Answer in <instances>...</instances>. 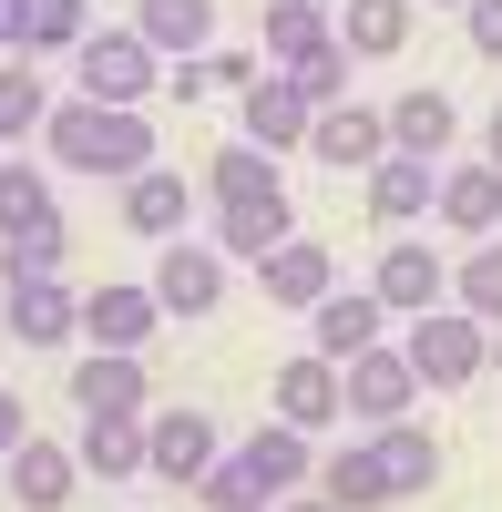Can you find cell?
<instances>
[{"label": "cell", "mask_w": 502, "mask_h": 512, "mask_svg": "<svg viewBox=\"0 0 502 512\" xmlns=\"http://www.w3.org/2000/svg\"><path fill=\"white\" fill-rule=\"evenodd\" d=\"M41 154L72 164V175L134 185L144 164H154V113H144V103H93V93H72V103H52V123H41Z\"/></svg>", "instance_id": "1"}, {"label": "cell", "mask_w": 502, "mask_h": 512, "mask_svg": "<svg viewBox=\"0 0 502 512\" xmlns=\"http://www.w3.org/2000/svg\"><path fill=\"white\" fill-rule=\"evenodd\" d=\"M400 349H410V369H421V390H472L482 359H492V328L472 308H421L400 328Z\"/></svg>", "instance_id": "2"}, {"label": "cell", "mask_w": 502, "mask_h": 512, "mask_svg": "<svg viewBox=\"0 0 502 512\" xmlns=\"http://www.w3.org/2000/svg\"><path fill=\"white\" fill-rule=\"evenodd\" d=\"M72 82H82L93 103H154V93H164V52L123 21V31H93V41L72 52Z\"/></svg>", "instance_id": "3"}, {"label": "cell", "mask_w": 502, "mask_h": 512, "mask_svg": "<svg viewBox=\"0 0 502 512\" xmlns=\"http://www.w3.org/2000/svg\"><path fill=\"white\" fill-rule=\"evenodd\" d=\"M339 400H349V420H369V431H380V420H410L421 410V369H410L400 338H380V349H359L339 369Z\"/></svg>", "instance_id": "4"}, {"label": "cell", "mask_w": 502, "mask_h": 512, "mask_svg": "<svg viewBox=\"0 0 502 512\" xmlns=\"http://www.w3.org/2000/svg\"><path fill=\"white\" fill-rule=\"evenodd\" d=\"M216 420L205 410H144V472L154 482H175V492H195L205 472H216Z\"/></svg>", "instance_id": "5"}, {"label": "cell", "mask_w": 502, "mask_h": 512, "mask_svg": "<svg viewBox=\"0 0 502 512\" xmlns=\"http://www.w3.org/2000/svg\"><path fill=\"white\" fill-rule=\"evenodd\" d=\"M144 287L164 297V318H216V297H226V246H195V236L154 246V277H144Z\"/></svg>", "instance_id": "6"}, {"label": "cell", "mask_w": 502, "mask_h": 512, "mask_svg": "<svg viewBox=\"0 0 502 512\" xmlns=\"http://www.w3.org/2000/svg\"><path fill=\"white\" fill-rule=\"evenodd\" d=\"M236 123H246V144H267V154H308V123H318V103H308L287 72H257V82L236 93Z\"/></svg>", "instance_id": "7"}, {"label": "cell", "mask_w": 502, "mask_h": 512, "mask_svg": "<svg viewBox=\"0 0 502 512\" xmlns=\"http://www.w3.org/2000/svg\"><path fill=\"white\" fill-rule=\"evenodd\" d=\"M380 328H390V308H380V287H328L318 308H308V349L349 369L359 349H380Z\"/></svg>", "instance_id": "8"}, {"label": "cell", "mask_w": 502, "mask_h": 512, "mask_svg": "<svg viewBox=\"0 0 502 512\" xmlns=\"http://www.w3.org/2000/svg\"><path fill=\"white\" fill-rule=\"evenodd\" d=\"M431 205H441V164H421V154H380V164H369V226L410 236Z\"/></svg>", "instance_id": "9"}, {"label": "cell", "mask_w": 502, "mask_h": 512, "mask_svg": "<svg viewBox=\"0 0 502 512\" xmlns=\"http://www.w3.org/2000/svg\"><path fill=\"white\" fill-rule=\"evenodd\" d=\"M369 287H380L390 318L451 308V267H441V246H421V236H410V246H380V277H369Z\"/></svg>", "instance_id": "10"}, {"label": "cell", "mask_w": 502, "mask_h": 512, "mask_svg": "<svg viewBox=\"0 0 502 512\" xmlns=\"http://www.w3.org/2000/svg\"><path fill=\"white\" fill-rule=\"evenodd\" d=\"M0 318H11L21 349H62V338H82V287H62V277H21L11 297H0Z\"/></svg>", "instance_id": "11"}, {"label": "cell", "mask_w": 502, "mask_h": 512, "mask_svg": "<svg viewBox=\"0 0 502 512\" xmlns=\"http://www.w3.org/2000/svg\"><path fill=\"white\" fill-rule=\"evenodd\" d=\"M72 410H154V379H144V349H82L72 359Z\"/></svg>", "instance_id": "12"}, {"label": "cell", "mask_w": 502, "mask_h": 512, "mask_svg": "<svg viewBox=\"0 0 502 512\" xmlns=\"http://www.w3.org/2000/svg\"><path fill=\"white\" fill-rule=\"evenodd\" d=\"M267 400H277V420H298L308 441H318V431H339V410H349V400H339V359L298 349V359L277 369V390H267Z\"/></svg>", "instance_id": "13"}, {"label": "cell", "mask_w": 502, "mask_h": 512, "mask_svg": "<svg viewBox=\"0 0 502 512\" xmlns=\"http://www.w3.org/2000/svg\"><path fill=\"white\" fill-rule=\"evenodd\" d=\"M451 134H462V103L441 82H410L390 103V154H421V164H451Z\"/></svg>", "instance_id": "14"}, {"label": "cell", "mask_w": 502, "mask_h": 512, "mask_svg": "<svg viewBox=\"0 0 502 512\" xmlns=\"http://www.w3.org/2000/svg\"><path fill=\"white\" fill-rule=\"evenodd\" d=\"M185 216H195V185L175 175V164H144V175L123 185V226H134L144 246H175V236H185Z\"/></svg>", "instance_id": "15"}, {"label": "cell", "mask_w": 502, "mask_h": 512, "mask_svg": "<svg viewBox=\"0 0 502 512\" xmlns=\"http://www.w3.org/2000/svg\"><path fill=\"white\" fill-rule=\"evenodd\" d=\"M431 216L451 226V236H502V164H441V205Z\"/></svg>", "instance_id": "16"}, {"label": "cell", "mask_w": 502, "mask_h": 512, "mask_svg": "<svg viewBox=\"0 0 502 512\" xmlns=\"http://www.w3.org/2000/svg\"><path fill=\"white\" fill-rule=\"evenodd\" d=\"M154 328H164L154 287H93V297H82V338H93V349H144Z\"/></svg>", "instance_id": "17"}, {"label": "cell", "mask_w": 502, "mask_h": 512, "mask_svg": "<svg viewBox=\"0 0 502 512\" xmlns=\"http://www.w3.org/2000/svg\"><path fill=\"white\" fill-rule=\"evenodd\" d=\"M257 287L277 297V308H298V318H308L318 297L339 287V256H328V246H308V236H287L277 256H257Z\"/></svg>", "instance_id": "18"}, {"label": "cell", "mask_w": 502, "mask_h": 512, "mask_svg": "<svg viewBox=\"0 0 502 512\" xmlns=\"http://www.w3.org/2000/svg\"><path fill=\"white\" fill-rule=\"evenodd\" d=\"M318 41H339V11H328V0H267V21H257V62L267 72L308 62Z\"/></svg>", "instance_id": "19"}, {"label": "cell", "mask_w": 502, "mask_h": 512, "mask_svg": "<svg viewBox=\"0 0 502 512\" xmlns=\"http://www.w3.org/2000/svg\"><path fill=\"white\" fill-rule=\"evenodd\" d=\"M308 154H318V164H359V175H369V164L390 154V113H369V103H328V113L308 123Z\"/></svg>", "instance_id": "20"}, {"label": "cell", "mask_w": 502, "mask_h": 512, "mask_svg": "<svg viewBox=\"0 0 502 512\" xmlns=\"http://www.w3.org/2000/svg\"><path fill=\"white\" fill-rule=\"evenodd\" d=\"M72 451H82L93 482H144V410H93Z\"/></svg>", "instance_id": "21"}, {"label": "cell", "mask_w": 502, "mask_h": 512, "mask_svg": "<svg viewBox=\"0 0 502 512\" xmlns=\"http://www.w3.org/2000/svg\"><path fill=\"white\" fill-rule=\"evenodd\" d=\"M72 482H82V451H72V441H21V451H11V502H21V512H62Z\"/></svg>", "instance_id": "22"}, {"label": "cell", "mask_w": 502, "mask_h": 512, "mask_svg": "<svg viewBox=\"0 0 502 512\" xmlns=\"http://www.w3.org/2000/svg\"><path fill=\"white\" fill-rule=\"evenodd\" d=\"M369 451H380V472H390V502H410V492L441 482V441L421 431V410H410V420H380V431H369Z\"/></svg>", "instance_id": "23"}, {"label": "cell", "mask_w": 502, "mask_h": 512, "mask_svg": "<svg viewBox=\"0 0 502 512\" xmlns=\"http://www.w3.org/2000/svg\"><path fill=\"white\" fill-rule=\"evenodd\" d=\"M236 451H246V461H257V472H267V492H277V502L318 482V441L298 431V420H257V431H246Z\"/></svg>", "instance_id": "24"}, {"label": "cell", "mask_w": 502, "mask_h": 512, "mask_svg": "<svg viewBox=\"0 0 502 512\" xmlns=\"http://www.w3.org/2000/svg\"><path fill=\"white\" fill-rule=\"evenodd\" d=\"M287 236H298V216H287V185H277V195H246V205H216V246L246 256V267H257V256H277Z\"/></svg>", "instance_id": "25"}, {"label": "cell", "mask_w": 502, "mask_h": 512, "mask_svg": "<svg viewBox=\"0 0 502 512\" xmlns=\"http://www.w3.org/2000/svg\"><path fill=\"white\" fill-rule=\"evenodd\" d=\"M41 123H52V82L31 52H0V154H21Z\"/></svg>", "instance_id": "26"}, {"label": "cell", "mask_w": 502, "mask_h": 512, "mask_svg": "<svg viewBox=\"0 0 502 512\" xmlns=\"http://www.w3.org/2000/svg\"><path fill=\"white\" fill-rule=\"evenodd\" d=\"M134 31L164 62H195L205 41H216V0H134Z\"/></svg>", "instance_id": "27"}, {"label": "cell", "mask_w": 502, "mask_h": 512, "mask_svg": "<svg viewBox=\"0 0 502 512\" xmlns=\"http://www.w3.org/2000/svg\"><path fill=\"white\" fill-rule=\"evenodd\" d=\"M410 21H421L410 0H339V41L359 62H400L410 52Z\"/></svg>", "instance_id": "28"}, {"label": "cell", "mask_w": 502, "mask_h": 512, "mask_svg": "<svg viewBox=\"0 0 502 512\" xmlns=\"http://www.w3.org/2000/svg\"><path fill=\"white\" fill-rule=\"evenodd\" d=\"M318 492L349 502V512H380V502H390V472H380V451H369V441H339V451L318 461Z\"/></svg>", "instance_id": "29"}, {"label": "cell", "mask_w": 502, "mask_h": 512, "mask_svg": "<svg viewBox=\"0 0 502 512\" xmlns=\"http://www.w3.org/2000/svg\"><path fill=\"white\" fill-rule=\"evenodd\" d=\"M62 256H72V226H62V205H52L41 226L0 236V287H21V277H62Z\"/></svg>", "instance_id": "30"}, {"label": "cell", "mask_w": 502, "mask_h": 512, "mask_svg": "<svg viewBox=\"0 0 502 512\" xmlns=\"http://www.w3.org/2000/svg\"><path fill=\"white\" fill-rule=\"evenodd\" d=\"M205 195H216V205H246V195H277V154L236 134V144H226L216 164H205Z\"/></svg>", "instance_id": "31"}, {"label": "cell", "mask_w": 502, "mask_h": 512, "mask_svg": "<svg viewBox=\"0 0 502 512\" xmlns=\"http://www.w3.org/2000/svg\"><path fill=\"white\" fill-rule=\"evenodd\" d=\"M451 308H472L482 328H502V236H482L462 267H451Z\"/></svg>", "instance_id": "32"}, {"label": "cell", "mask_w": 502, "mask_h": 512, "mask_svg": "<svg viewBox=\"0 0 502 512\" xmlns=\"http://www.w3.org/2000/svg\"><path fill=\"white\" fill-rule=\"evenodd\" d=\"M195 492H205V512H267V502H277V492H267V472H257L246 451H216V472H205Z\"/></svg>", "instance_id": "33"}, {"label": "cell", "mask_w": 502, "mask_h": 512, "mask_svg": "<svg viewBox=\"0 0 502 512\" xmlns=\"http://www.w3.org/2000/svg\"><path fill=\"white\" fill-rule=\"evenodd\" d=\"M52 216V164H0V236H21V226H41Z\"/></svg>", "instance_id": "34"}, {"label": "cell", "mask_w": 502, "mask_h": 512, "mask_svg": "<svg viewBox=\"0 0 502 512\" xmlns=\"http://www.w3.org/2000/svg\"><path fill=\"white\" fill-rule=\"evenodd\" d=\"M349 72H359V52H349V41H318L308 62H287V82H298L318 113H328V103H349Z\"/></svg>", "instance_id": "35"}, {"label": "cell", "mask_w": 502, "mask_h": 512, "mask_svg": "<svg viewBox=\"0 0 502 512\" xmlns=\"http://www.w3.org/2000/svg\"><path fill=\"white\" fill-rule=\"evenodd\" d=\"M93 41V0H31V62L41 52H82Z\"/></svg>", "instance_id": "36"}, {"label": "cell", "mask_w": 502, "mask_h": 512, "mask_svg": "<svg viewBox=\"0 0 502 512\" xmlns=\"http://www.w3.org/2000/svg\"><path fill=\"white\" fill-rule=\"evenodd\" d=\"M257 72H267L257 52H205V93H246Z\"/></svg>", "instance_id": "37"}, {"label": "cell", "mask_w": 502, "mask_h": 512, "mask_svg": "<svg viewBox=\"0 0 502 512\" xmlns=\"http://www.w3.org/2000/svg\"><path fill=\"white\" fill-rule=\"evenodd\" d=\"M462 31H472V52H482V62H502V0H472Z\"/></svg>", "instance_id": "38"}, {"label": "cell", "mask_w": 502, "mask_h": 512, "mask_svg": "<svg viewBox=\"0 0 502 512\" xmlns=\"http://www.w3.org/2000/svg\"><path fill=\"white\" fill-rule=\"evenodd\" d=\"M164 93H175V103H205V52H195V62H164Z\"/></svg>", "instance_id": "39"}, {"label": "cell", "mask_w": 502, "mask_h": 512, "mask_svg": "<svg viewBox=\"0 0 502 512\" xmlns=\"http://www.w3.org/2000/svg\"><path fill=\"white\" fill-rule=\"evenodd\" d=\"M0 52H31V0H0Z\"/></svg>", "instance_id": "40"}, {"label": "cell", "mask_w": 502, "mask_h": 512, "mask_svg": "<svg viewBox=\"0 0 502 512\" xmlns=\"http://www.w3.org/2000/svg\"><path fill=\"white\" fill-rule=\"evenodd\" d=\"M21 441H31V420H21V400H11V390H0V461H11Z\"/></svg>", "instance_id": "41"}, {"label": "cell", "mask_w": 502, "mask_h": 512, "mask_svg": "<svg viewBox=\"0 0 502 512\" xmlns=\"http://www.w3.org/2000/svg\"><path fill=\"white\" fill-rule=\"evenodd\" d=\"M277 512H349V502H328V492H287Z\"/></svg>", "instance_id": "42"}, {"label": "cell", "mask_w": 502, "mask_h": 512, "mask_svg": "<svg viewBox=\"0 0 502 512\" xmlns=\"http://www.w3.org/2000/svg\"><path fill=\"white\" fill-rule=\"evenodd\" d=\"M482 164H502V103H492V123H482Z\"/></svg>", "instance_id": "43"}, {"label": "cell", "mask_w": 502, "mask_h": 512, "mask_svg": "<svg viewBox=\"0 0 502 512\" xmlns=\"http://www.w3.org/2000/svg\"><path fill=\"white\" fill-rule=\"evenodd\" d=\"M421 11H472V0H421Z\"/></svg>", "instance_id": "44"}, {"label": "cell", "mask_w": 502, "mask_h": 512, "mask_svg": "<svg viewBox=\"0 0 502 512\" xmlns=\"http://www.w3.org/2000/svg\"><path fill=\"white\" fill-rule=\"evenodd\" d=\"M0 338H11V318H0Z\"/></svg>", "instance_id": "45"}]
</instances>
